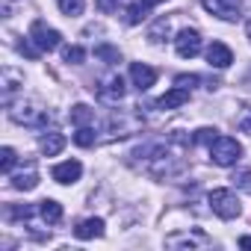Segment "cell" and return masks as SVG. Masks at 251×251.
Returning <instances> with one entry per match:
<instances>
[{"label": "cell", "instance_id": "26", "mask_svg": "<svg viewBox=\"0 0 251 251\" xmlns=\"http://www.w3.org/2000/svg\"><path fill=\"white\" fill-rule=\"evenodd\" d=\"M39 207H6V219H30Z\"/></svg>", "mask_w": 251, "mask_h": 251}, {"label": "cell", "instance_id": "2", "mask_svg": "<svg viewBox=\"0 0 251 251\" xmlns=\"http://www.w3.org/2000/svg\"><path fill=\"white\" fill-rule=\"evenodd\" d=\"M9 115H12V121L27 124V127H42V124H48V109H42L36 100L9 103Z\"/></svg>", "mask_w": 251, "mask_h": 251}, {"label": "cell", "instance_id": "6", "mask_svg": "<svg viewBox=\"0 0 251 251\" xmlns=\"http://www.w3.org/2000/svg\"><path fill=\"white\" fill-rule=\"evenodd\" d=\"M204 9L222 21H236L242 12V0H201Z\"/></svg>", "mask_w": 251, "mask_h": 251}, {"label": "cell", "instance_id": "21", "mask_svg": "<svg viewBox=\"0 0 251 251\" xmlns=\"http://www.w3.org/2000/svg\"><path fill=\"white\" fill-rule=\"evenodd\" d=\"M148 18V6L142 3V0H139V3H133L130 9H127V24H142Z\"/></svg>", "mask_w": 251, "mask_h": 251}, {"label": "cell", "instance_id": "15", "mask_svg": "<svg viewBox=\"0 0 251 251\" xmlns=\"http://www.w3.org/2000/svg\"><path fill=\"white\" fill-rule=\"evenodd\" d=\"M36 183H39V175H36V169H33V166H30L27 172H18V175H12V189L30 192V189H36Z\"/></svg>", "mask_w": 251, "mask_h": 251}, {"label": "cell", "instance_id": "19", "mask_svg": "<svg viewBox=\"0 0 251 251\" xmlns=\"http://www.w3.org/2000/svg\"><path fill=\"white\" fill-rule=\"evenodd\" d=\"M216 139H219V130H216V127H198V130L192 133V145H207V148H210Z\"/></svg>", "mask_w": 251, "mask_h": 251}, {"label": "cell", "instance_id": "5", "mask_svg": "<svg viewBox=\"0 0 251 251\" xmlns=\"http://www.w3.org/2000/svg\"><path fill=\"white\" fill-rule=\"evenodd\" d=\"M175 50H177V56L180 59H192V56H198L201 53V33L198 30H180L177 36H175Z\"/></svg>", "mask_w": 251, "mask_h": 251}, {"label": "cell", "instance_id": "29", "mask_svg": "<svg viewBox=\"0 0 251 251\" xmlns=\"http://www.w3.org/2000/svg\"><path fill=\"white\" fill-rule=\"evenodd\" d=\"M118 3H121V0H95V6H98L100 12H106V15H109V12H115V9H118Z\"/></svg>", "mask_w": 251, "mask_h": 251}, {"label": "cell", "instance_id": "31", "mask_svg": "<svg viewBox=\"0 0 251 251\" xmlns=\"http://www.w3.org/2000/svg\"><path fill=\"white\" fill-rule=\"evenodd\" d=\"M142 3H145V6L151 9V6H160V3H166V0H142Z\"/></svg>", "mask_w": 251, "mask_h": 251}, {"label": "cell", "instance_id": "27", "mask_svg": "<svg viewBox=\"0 0 251 251\" xmlns=\"http://www.w3.org/2000/svg\"><path fill=\"white\" fill-rule=\"evenodd\" d=\"M236 127H239L242 133H248V136H251V106H245V109L239 112V118H236Z\"/></svg>", "mask_w": 251, "mask_h": 251}, {"label": "cell", "instance_id": "14", "mask_svg": "<svg viewBox=\"0 0 251 251\" xmlns=\"http://www.w3.org/2000/svg\"><path fill=\"white\" fill-rule=\"evenodd\" d=\"M39 148H42L45 157H56V154L65 148V136H62V133H45L42 142H39Z\"/></svg>", "mask_w": 251, "mask_h": 251}, {"label": "cell", "instance_id": "7", "mask_svg": "<svg viewBox=\"0 0 251 251\" xmlns=\"http://www.w3.org/2000/svg\"><path fill=\"white\" fill-rule=\"evenodd\" d=\"M130 80H133V86H136L139 92H148V89L157 83V68H151V65H145V62H133V65H130Z\"/></svg>", "mask_w": 251, "mask_h": 251}, {"label": "cell", "instance_id": "23", "mask_svg": "<svg viewBox=\"0 0 251 251\" xmlns=\"http://www.w3.org/2000/svg\"><path fill=\"white\" fill-rule=\"evenodd\" d=\"M74 142H77L80 148H92V145H95V130H92V127H77Z\"/></svg>", "mask_w": 251, "mask_h": 251}, {"label": "cell", "instance_id": "12", "mask_svg": "<svg viewBox=\"0 0 251 251\" xmlns=\"http://www.w3.org/2000/svg\"><path fill=\"white\" fill-rule=\"evenodd\" d=\"M100 233H103V219H86V222H80L74 227V236L77 239H95Z\"/></svg>", "mask_w": 251, "mask_h": 251}, {"label": "cell", "instance_id": "4", "mask_svg": "<svg viewBox=\"0 0 251 251\" xmlns=\"http://www.w3.org/2000/svg\"><path fill=\"white\" fill-rule=\"evenodd\" d=\"M30 42H33L42 53H50V50H56V48L62 45V36H59V30L48 27L45 21H33V27H30Z\"/></svg>", "mask_w": 251, "mask_h": 251}, {"label": "cell", "instance_id": "3", "mask_svg": "<svg viewBox=\"0 0 251 251\" xmlns=\"http://www.w3.org/2000/svg\"><path fill=\"white\" fill-rule=\"evenodd\" d=\"M210 207H213V213H216L219 219H236V216L242 213L239 198H236L230 189H213V192H210Z\"/></svg>", "mask_w": 251, "mask_h": 251}, {"label": "cell", "instance_id": "18", "mask_svg": "<svg viewBox=\"0 0 251 251\" xmlns=\"http://www.w3.org/2000/svg\"><path fill=\"white\" fill-rule=\"evenodd\" d=\"M95 56H98L100 62H106V65L121 62V53H118V48H112V45H98V48H95Z\"/></svg>", "mask_w": 251, "mask_h": 251}, {"label": "cell", "instance_id": "13", "mask_svg": "<svg viewBox=\"0 0 251 251\" xmlns=\"http://www.w3.org/2000/svg\"><path fill=\"white\" fill-rule=\"evenodd\" d=\"M71 124H74V127H92V124H95V109L86 106V103L71 106Z\"/></svg>", "mask_w": 251, "mask_h": 251}, {"label": "cell", "instance_id": "8", "mask_svg": "<svg viewBox=\"0 0 251 251\" xmlns=\"http://www.w3.org/2000/svg\"><path fill=\"white\" fill-rule=\"evenodd\" d=\"M80 175H83V166L77 160H65V163L53 166V172H50V177L56 183H74V180H80Z\"/></svg>", "mask_w": 251, "mask_h": 251}, {"label": "cell", "instance_id": "32", "mask_svg": "<svg viewBox=\"0 0 251 251\" xmlns=\"http://www.w3.org/2000/svg\"><path fill=\"white\" fill-rule=\"evenodd\" d=\"M239 248H251V236H242L239 239Z\"/></svg>", "mask_w": 251, "mask_h": 251}, {"label": "cell", "instance_id": "28", "mask_svg": "<svg viewBox=\"0 0 251 251\" xmlns=\"http://www.w3.org/2000/svg\"><path fill=\"white\" fill-rule=\"evenodd\" d=\"M233 183H236V189H242V192L251 195V172H239V175H233Z\"/></svg>", "mask_w": 251, "mask_h": 251}, {"label": "cell", "instance_id": "30", "mask_svg": "<svg viewBox=\"0 0 251 251\" xmlns=\"http://www.w3.org/2000/svg\"><path fill=\"white\" fill-rule=\"evenodd\" d=\"M198 80H201V77H195V74H177V77H175V83H177V86H183V89L195 86Z\"/></svg>", "mask_w": 251, "mask_h": 251}, {"label": "cell", "instance_id": "25", "mask_svg": "<svg viewBox=\"0 0 251 251\" xmlns=\"http://www.w3.org/2000/svg\"><path fill=\"white\" fill-rule=\"evenodd\" d=\"M12 166H15V151L12 148H3V151H0V172L12 175Z\"/></svg>", "mask_w": 251, "mask_h": 251}, {"label": "cell", "instance_id": "10", "mask_svg": "<svg viewBox=\"0 0 251 251\" xmlns=\"http://www.w3.org/2000/svg\"><path fill=\"white\" fill-rule=\"evenodd\" d=\"M189 100V89H183V86H175V89H169L163 98H157V109H177V106H183Z\"/></svg>", "mask_w": 251, "mask_h": 251}, {"label": "cell", "instance_id": "22", "mask_svg": "<svg viewBox=\"0 0 251 251\" xmlns=\"http://www.w3.org/2000/svg\"><path fill=\"white\" fill-rule=\"evenodd\" d=\"M62 59H65L68 65H80V62L86 59V50H83V48H77V45H71V48H65V50H62Z\"/></svg>", "mask_w": 251, "mask_h": 251}, {"label": "cell", "instance_id": "1", "mask_svg": "<svg viewBox=\"0 0 251 251\" xmlns=\"http://www.w3.org/2000/svg\"><path fill=\"white\" fill-rule=\"evenodd\" d=\"M210 160H213L216 166H222V169L236 166V163L242 160V145H239L233 136H219V139L210 145Z\"/></svg>", "mask_w": 251, "mask_h": 251}, {"label": "cell", "instance_id": "9", "mask_svg": "<svg viewBox=\"0 0 251 251\" xmlns=\"http://www.w3.org/2000/svg\"><path fill=\"white\" fill-rule=\"evenodd\" d=\"M230 62H233V53H230L227 45L213 42V45L207 48V65H210V68H227Z\"/></svg>", "mask_w": 251, "mask_h": 251}, {"label": "cell", "instance_id": "33", "mask_svg": "<svg viewBox=\"0 0 251 251\" xmlns=\"http://www.w3.org/2000/svg\"><path fill=\"white\" fill-rule=\"evenodd\" d=\"M245 33H248V42H251V21L245 24Z\"/></svg>", "mask_w": 251, "mask_h": 251}, {"label": "cell", "instance_id": "24", "mask_svg": "<svg viewBox=\"0 0 251 251\" xmlns=\"http://www.w3.org/2000/svg\"><path fill=\"white\" fill-rule=\"evenodd\" d=\"M163 36H169V21H166V18H160V21H157V24L151 27V33H148V39H151V42L157 45V42H166Z\"/></svg>", "mask_w": 251, "mask_h": 251}, {"label": "cell", "instance_id": "17", "mask_svg": "<svg viewBox=\"0 0 251 251\" xmlns=\"http://www.w3.org/2000/svg\"><path fill=\"white\" fill-rule=\"evenodd\" d=\"M166 242L172 248H177V245H189L192 248V245H207V236L204 233H183V236H169Z\"/></svg>", "mask_w": 251, "mask_h": 251}, {"label": "cell", "instance_id": "16", "mask_svg": "<svg viewBox=\"0 0 251 251\" xmlns=\"http://www.w3.org/2000/svg\"><path fill=\"white\" fill-rule=\"evenodd\" d=\"M100 92V98H106V100H121L124 98V92H127V86H124V80L121 77H109L106 80V86L103 89H98Z\"/></svg>", "mask_w": 251, "mask_h": 251}, {"label": "cell", "instance_id": "11", "mask_svg": "<svg viewBox=\"0 0 251 251\" xmlns=\"http://www.w3.org/2000/svg\"><path fill=\"white\" fill-rule=\"evenodd\" d=\"M39 216L48 225H59L62 222V204L53 201V198H45V201H39Z\"/></svg>", "mask_w": 251, "mask_h": 251}, {"label": "cell", "instance_id": "20", "mask_svg": "<svg viewBox=\"0 0 251 251\" xmlns=\"http://www.w3.org/2000/svg\"><path fill=\"white\" fill-rule=\"evenodd\" d=\"M56 3H59L62 15L74 18V15H80V12H83V6H86V0H56Z\"/></svg>", "mask_w": 251, "mask_h": 251}]
</instances>
